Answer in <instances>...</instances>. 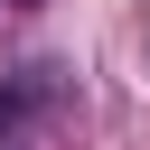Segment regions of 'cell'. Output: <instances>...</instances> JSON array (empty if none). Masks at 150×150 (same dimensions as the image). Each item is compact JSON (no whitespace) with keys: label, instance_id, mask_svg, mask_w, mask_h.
Here are the masks:
<instances>
[{"label":"cell","instance_id":"obj_1","mask_svg":"<svg viewBox=\"0 0 150 150\" xmlns=\"http://www.w3.org/2000/svg\"><path fill=\"white\" fill-rule=\"evenodd\" d=\"M9 112H19V94H9V84H0V131H9Z\"/></svg>","mask_w":150,"mask_h":150}]
</instances>
